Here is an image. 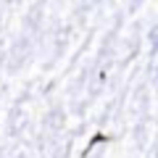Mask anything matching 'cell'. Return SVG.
<instances>
[]
</instances>
